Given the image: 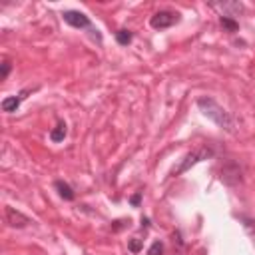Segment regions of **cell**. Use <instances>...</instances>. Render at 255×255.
<instances>
[{
  "label": "cell",
  "mask_w": 255,
  "mask_h": 255,
  "mask_svg": "<svg viewBox=\"0 0 255 255\" xmlns=\"http://www.w3.org/2000/svg\"><path fill=\"white\" fill-rule=\"evenodd\" d=\"M0 80H6L8 78V74H10V70H12V64H10V60H2V64H0Z\"/></svg>",
  "instance_id": "cell-15"
},
{
  "label": "cell",
  "mask_w": 255,
  "mask_h": 255,
  "mask_svg": "<svg viewBox=\"0 0 255 255\" xmlns=\"http://www.w3.org/2000/svg\"><path fill=\"white\" fill-rule=\"evenodd\" d=\"M219 179L229 187L239 185L243 181V167L235 159H225L221 163V169H219Z\"/></svg>",
  "instance_id": "cell-4"
},
{
  "label": "cell",
  "mask_w": 255,
  "mask_h": 255,
  "mask_svg": "<svg viewBox=\"0 0 255 255\" xmlns=\"http://www.w3.org/2000/svg\"><path fill=\"white\" fill-rule=\"evenodd\" d=\"M128 249H129L131 253H139V251H141V239H137V237L129 239V241H128Z\"/></svg>",
  "instance_id": "cell-16"
},
{
  "label": "cell",
  "mask_w": 255,
  "mask_h": 255,
  "mask_svg": "<svg viewBox=\"0 0 255 255\" xmlns=\"http://www.w3.org/2000/svg\"><path fill=\"white\" fill-rule=\"evenodd\" d=\"M66 135H68V126H66L64 120H58L56 128L50 129V139H52L54 143H60V141H64Z\"/></svg>",
  "instance_id": "cell-10"
},
{
  "label": "cell",
  "mask_w": 255,
  "mask_h": 255,
  "mask_svg": "<svg viewBox=\"0 0 255 255\" xmlns=\"http://www.w3.org/2000/svg\"><path fill=\"white\" fill-rule=\"evenodd\" d=\"M173 255H185V243L179 231H173Z\"/></svg>",
  "instance_id": "cell-13"
},
{
  "label": "cell",
  "mask_w": 255,
  "mask_h": 255,
  "mask_svg": "<svg viewBox=\"0 0 255 255\" xmlns=\"http://www.w3.org/2000/svg\"><path fill=\"white\" fill-rule=\"evenodd\" d=\"M131 40H133V32H131V30L122 28V30H118V32H116V42H118L120 46H128Z\"/></svg>",
  "instance_id": "cell-12"
},
{
  "label": "cell",
  "mask_w": 255,
  "mask_h": 255,
  "mask_svg": "<svg viewBox=\"0 0 255 255\" xmlns=\"http://www.w3.org/2000/svg\"><path fill=\"white\" fill-rule=\"evenodd\" d=\"M38 88H24L22 92H18L16 96H6L4 100H2V104H0V108H2V112H6V114H12V112H18V108H20V104L28 98V94H32V92H36Z\"/></svg>",
  "instance_id": "cell-7"
},
{
  "label": "cell",
  "mask_w": 255,
  "mask_h": 255,
  "mask_svg": "<svg viewBox=\"0 0 255 255\" xmlns=\"http://www.w3.org/2000/svg\"><path fill=\"white\" fill-rule=\"evenodd\" d=\"M139 201H141V191H137V193H133V195L129 197V203H131L133 207H137V205H139Z\"/></svg>",
  "instance_id": "cell-18"
},
{
  "label": "cell",
  "mask_w": 255,
  "mask_h": 255,
  "mask_svg": "<svg viewBox=\"0 0 255 255\" xmlns=\"http://www.w3.org/2000/svg\"><path fill=\"white\" fill-rule=\"evenodd\" d=\"M141 227H145V229L149 227V219L147 217H141Z\"/></svg>",
  "instance_id": "cell-19"
},
{
  "label": "cell",
  "mask_w": 255,
  "mask_h": 255,
  "mask_svg": "<svg viewBox=\"0 0 255 255\" xmlns=\"http://www.w3.org/2000/svg\"><path fill=\"white\" fill-rule=\"evenodd\" d=\"M219 24H221L223 30H227V32H231V34L239 30V22H237L235 18H229V16H219Z\"/></svg>",
  "instance_id": "cell-11"
},
{
  "label": "cell",
  "mask_w": 255,
  "mask_h": 255,
  "mask_svg": "<svg viewBox=\"0 0 255 255\" xmlns=\"http://www.w3.org/2000/svg\"><path fill=\"white\" fill-rule=\"evenodd\" d=\"M129 219H116L114 223H112V231H120V229H124V227H129Z\"/></svg>",
  "instance_id": "cell-17"
},
{
  "label": "cell",
  "mask_w": 255,
  "mask_h": 255,
  "mask_svg": "<svg viewBox=\"0 0 255 255\" xmlns=\"http://www.w3.org/2000/svg\"><path fill=\"white\" fill-rule=\"evenodd\" d=\"M197 108H199V112H201L207 120H211L217 128L225 129L227 133H233V131H235V122H233L231 114H229L223 106H219L213 98H209V96L199 98V100H197Z\"/></svg>",
  "instance_id": "cell-1"
},
{
  "label": "cell",
  "mask_w": 255,
  "mask_h": 255,
  "mask_svg": "<svg viewBox=\"0 0 255 255\" xmlns=\"http://www.w3.org/2000/svg\"><path fill=\"white\" fill-rule=\"evenodd\" d=\"M62 18H64V22H66L68 26H72V28L90 30L92 36H94V40L102 42V36H100V32H98V28L92 26L90 16H86L84 12H80V10H64V12H62Z\"/></svg>",
  "instance_id": "cell-2"
},
{
  "label": "cell",
  "mask_w": 255,
  "mask_h": 255,
  "mask_svg": "<svg viewBox=\"0 0 255 255\" xmlns=\"http://www.w3.org/2000/svg\"><path fill=\"white\" fill-rule=\"evenodd\" d=\"M147 255H163V243L161 241H153L147 249Z\"/></svg>",
  "instance_id": "cell-14"
},
{
  "label": "cell",
  "mask_w": 255,
  "mask_h": 255,
  "mask_svg": "<svg viewBox=\"0 0 255 255\" xmlns=\"http://www.w3.org/2000/svg\"><path fill=\"white\" fill-rule=\"evenodd\" d=\"M209 6L219 10L221 16H229V18L239 16L243 12V4L239 0H219V2H209Z\"/></svg>",
  "instance_id": "cell-8"
},
{
  "label": "cell",
  "mask_w": 255,
  "mask_h": 255,
  "mask_svg": "<svg viewBox=\"0 0 255 255\" xmlns=\"http://www.w3.org/2000/svg\"><path fill=\"white\" fill-rule=\"evenodd\" d=\"M181 20V16L177 12H171V10H159L155 12L151 18H149V26L153 30H165V28H171L173 24H177Z\"/></svg>",
  "instance_id": "cell-5"
},
{
  "label": "cell",
  "mask_w": 255,
  "mask_h": 255,
  "mask_svg": "<svg viewBox=\"0 0 255 255\" xmlns=\"http://www.w3.org/2000/svg\"><path fill=\"white\" fill-rule=\"evenodd\" d=\"M4 221L10 227H16V229H22V227H28L30 223H34L28 215H24L22 211H18L16 207H10V205L4 207Z\"/></svg>",
  "instance_id": "cell-6"
},
{
  "label": "cell",
  "mask_w": 255,
  "mask_h": 255,
  "mask_svg": "<svg viewBox=\"0 0 255 255\" xmlns=\"http://www.w3.org/2000/svg\"><path fill=\"white\" fill-rule=\"evenodd\" d=\"M207 157H213V149L207 147V145H203V147H199V149H195V151H189V153L181 159V163H179L177 167H173L171 175H181V173H185L189 167H193L195 163H199V161H203V159H207Z\"/></svg>",
  "instance_id": "cell-3"
},
{
  "label": "cell",
  "mask_w": 255,
  "mask_h": 255,
  "mask_svg": "<svg viewBox=\"0 0 255 255\" xmlns=\"http://www.w3.org/2000/svg\"><path fill=\"white\" fill-rule=\"evenodd\" d=\"M54 189L58 191V195H60L64 201H74V197H76L72 185H70L68 181H64V179H56V181H54Z\"/></svg>",
  "instance_id": "cell-9"
}]
</instances>
